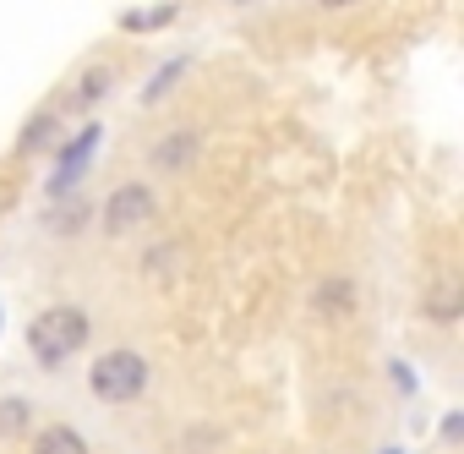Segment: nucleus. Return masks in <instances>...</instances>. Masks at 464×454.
<instances>
[{"label": "nucleus", "mask_w": 464, "mask_h": 454, "mask_svg": "<svg viewBox=\"0 0 464 454\" xmlns=\"http://www.w3.org/2000/svg\"><path fill=\"white\" fill-rule=\"evenodd\" d=\"M186 66H191V61H186V55H175V61H169V66H164V72L142 88V104H159V94H169V88H175V77H180Z\"/></svg>", "instance_id": "obj_13"}, {"label": "nucleus", "mask_w": 464, "mask_h": 454, "mask_svg": "<svg viewBox=\"0 0 464 454\" xmlns=\"http://www.w3.org/2000/svg\"><path fill=\"white\" fill-rule=\"evenodd\" d=\"M34 454H93V449H88V438H82L77 427L50 421V427H39V432H34Z\"/></svg>", "instance_id": "obj_9"}, {"label": "nucleus", "mask_w": 464, "mask_h": 454, "mask_svg": "<svg viewBox=\"0 0 464 454\" xmlns=\"http://www.w3.org/2000/svg\"><path fill=\"white\" fill-rule=\"evenodd\" d=\"M420 312L431 318V323H459V312H464V296H459V280H437L426 296H420Z\"/></svg>", "instance_id": "obj_8"}, {"label": "nucleus", "mask_w": 464, "mask_h": 454, "mask_svg": "<svg viewBox=\"0 0 464 454\" xmlns=\"http://www.w3.org/2000/svg\"><path fill=\"white\" fill-rule=\"evenodd\" d=\"M180 17V0H153V6H137L121 17V34H159Z\"/></svg>", "instance_id": "obj_10"}, {"label": "nucleus", "mask_w": 464, "mask_h": 454, "mask_svg": "<svg viewBox=\"0 0 464 454\" xmlns=\"http://www.w3.org/2000/svg\"><path fill=\"white\" fill-rule=\"evenodd\" d=\"M317 6H328V12H350V6H361V0H317Z\"/></svg>", "instance_id": "obj_15"}, {"label": "nucleus", "mask_w": 464, "mask_h": 454, "mask_svg": "<svg viewBox=\"0 0 464 454\" xmlns=\"http://www.w3.org/2000/svg\"><path fill=\"white\" fill-rule=\"evenodd\" d=\"M104 94H115V66H110V61H93V66L66 88V104H72V110H93Z\"/></svg>", "instance_id": "obj_6"}, {"label": "nucleus", "mask_w": 464, "mask_h": 454, "mask_svg": "<svg viewBox=\"0 0 464 454\" xmlns=\"http://www.w3.org/2000/svg\"><path fill=\"white\" fill-rule=\"evenodd\" d=\"M28 427H34V400L6 394V400H0V438H23Z\"/></svg>", "instance_id": "obj_12"}, {"label": "nucleus", "mask_w": 464, "mask_h": 454, "mask_svg": "<svg viewBox=\"0 0 464 454\" xmlns=\"http://www.w3.org/2000/svg\"><path fill=\"white\" fill-rule=\"evenodd\" d=\"M153 219H159V192L148 181H121L104 197V208H99L104 236H131V231H142V224H153Z\"/></svg>", "instance_id": "obj_3"}, {"label": "nucleus", "mask_w": 464, "mask_h": 454, "mask_svg": "<svg viewBox=\"0 0 464 454\" xmlns=\"http://www.w3.org/2000/svg\"><path fill=\"white\" fill-rule=\"evenodd\" d=\"M88 340H93V318L77 301H55L28 323V356L39 367H66Z\"/></svg>", "instance_id": "obj_1"}, {"label": "nucleus", "mask_w": 464, "mask_h": 454, "mask_svg": "<svg viewBox=\"0 0 464 454\" xmlns=\"http://www.w3.org/2000/svg\"><path fill=\"white\" fill-rule=\"evenodd\" d=\"M148 383H153V367H148V356L131 350V345H115V350H104V356L88 367V389H93L99 405H131V400L148 394Z\"/></svg>", "instance_id": "obj_2"}, {"label": "nucleus", "mask_w": 464, "mask_h": 454, "mask_svg": "<svg viewBox=\"0 0 464 454\" xmlns=\"http://www.w3.org/2000/svg\"><path fill=\"white\" fill-rule=\"evenodd\" d=\"M99 137H104V132H99V121H88V126L61 148V164H55V175H50V197H55V202H61V197L88 175V164H93V153H99Z\"/></svg>", "instance_id": "obj_4"}, {"label": "nucleus", "mask_w": 464, "mask_h": 454, "mask_svg": "<svg viewBox=\"0 0 464 454\" xmlns=\"http://www.w3.org/2000/svg\"><path fill=\"white\" fill-rule=\"evenodd\" d=\"M312 307H317L323 318H350V312L361 307V291H355V280L334 274V280H323V285L312 291Z\"/></svg>", "instance_id": "obj_7"}, {"label": "nucleus", "mask_w": 464, "mask_h": 454, "mask_svg": "<svg viewBox=\"0 0 464 454\" xmlns=\"http://www.w3.org/2000/svg\"><path fill=\"white\" fill-rule=\"evenodd\" d=\"M197 153H202V132H191V126H180V132H169V137L153 143V164L164 175H186L197 164Z\"/></svg>", "instance_id": "obj_5"}, {"label": "nucleus", "mask_w": 464, "mask_h": 454, "mask_svg": "<svg viewBox=\"0 0 464 454\" xmlns=\"http://www.w3.org/2000/svg\"><path fill=\"white\" fill-rule=\"evenodd\" d=\"M82 219H88V208H82V202H72V213H50V224H55L61 236H66V231H82Z\"/></svg>", "instance_id": "obj_14"}, {"label": "nucleus", "mask_w": 464, "mask_h": 454, "mask_svg": "<svg viewBox=\"0 0 464 454\" xmlns=\"http://www.w3.org/2000/svg\"><path fill=\"white\" fill-rule=\"evenodd\" d=\"M61 126H66L61 110H39V115L17 132V153H39V148H50V143L61 137Z\"/></svg>", "instance_id": "obj_11"}]
</instances>
